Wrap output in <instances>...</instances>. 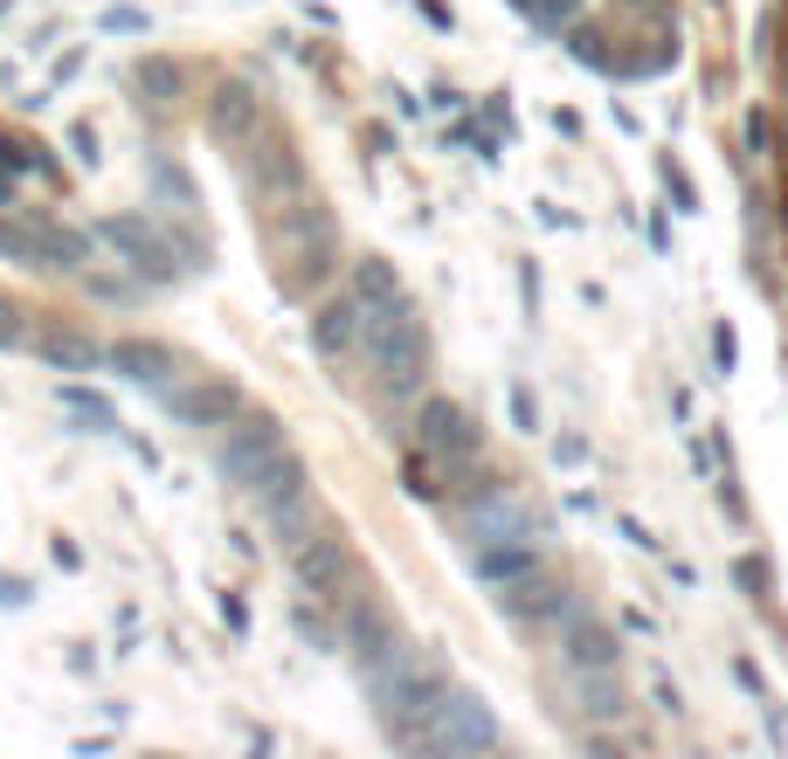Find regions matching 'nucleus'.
Returning <instances> with one entry per match:
<instances>
[{"label":"nucleus","instance_id":"f257e3e1","mask_svg":"<svg viewBox=\"0 0 788 759\" xmlns=\"http://www.w3.org/2000/svg\"><path fill=\"white\" fill-rule=\"evenodd\" d=\"M360 352H367V366L381 373L387 394H416L422 387V373H429V332H422V318L408 311V297L373 304L367 332H360Z\"/></svg>","mask_w":788,"mask_h":759},{"label":"nucleus","instance_id":"f03ea898","mask_svg":"<svg viewBox=\"0 0 788 759\" xmlns=\"http://www.w3.org/2000/svg\"><path fill=\"white\" fill-rule=\"evenodd\" d=\"M402 746H422V752H484V746H498V725H492V711H484L478 697L443 691L436 705L408 725Z\"/></svg>","mask_w":788,"mask_h":759},{"label":"nucleus","instance_id":"7ed1b4c3","mask_svg":"<svg viewBox=\"0 0 788 759\" xmlns=\"http://www.w3.org/2000/svg\"><path fill=\"white\" fill-rule=\"evenodd\" d=\"M242 490L263 504V518L277 525V539H284V545H297V539L312 531V484H305V463H297L291 449L270 455V463H263Z\"/></svg>","mask_w":788,"mask_h":759},{"label":"nucleus","instance_id":"20e7f679","mask_svg":"<svg viewBox=\"0 0 788 759\" xmlns=\"http://www.w3.org/2000/svg\"><path fill=\"white\" fill-rule=\"evenodd\" d=\"M270 455H284V422H277V414H242V422L215 442V469L242 490Z\"/></svg>","mask_w":788,"mask_h":759},{"label":"nucleus","instance_id":"39448f33","mask_svg":"<svg viewBox=\"0 0 788 759\" xmlns=\"http://www.w3.org/2000/svg\"><path fill=\"white\" fill-rule=\"evenodd\" d=\"M291 574H297V587H312L318 601H340V580L353 574V545H346V531L312 525L305 539L291 545Z\"/></svg>","mask_w":788,"mask_h":759},{"label":"nucleus","instance_id":"423d86ee","mask_svg":"<svg viewBox=\"0 0 788 759\" xmlns=\"http://www.w3.org/2000/svg\"><path fill=\"white\" fill-rule=\"evenodd\" d=\"M160 408L174 414L180 428H229L242 414V387L236 380H194V387H166Z\"/></svg>","mask_w":788,"mask_h":759},{"label":"nucleus","instance_id":"0eeeda50","mask_svg":"<svg viewBox=\"0 0 788 759\" xmlns=\"http://www.w3.org/2000/svg\"><path fill=\"white\" fill-rule=\"evenodd\" d=\"M416 435H422V455H443V463H471L478 455V428H471V414H463L457 401H422L416 414Z\"/></svg>","mask_w":788,"mask_h":759},{"label":"nucleus","instance_id":"6e6552de","mask_svg":"<svg viewBox=\"0 0 788 759\" xmlns=\"http://www.w3.org/2000/svg\"><path fill=\"white\" fill-rule=\"evenodd\" d=\"M104 242H111V249H125V256H131V270L153 276V283H166V276L180 270L174 249H166V235H160V228L145 221V215H111V221H104Z\"/></svg>","mask_w":788,"mask_h":759},{"label":"nucleus","instance_id":"1a4fd4ad","mask_svg":"<svg viewBox=\"0 0 788 759\" xmlns=\"http://www.w3.org/2000/svg\"><path fill=\"white\" fill-rule=\"evenodd\" d=\"M360 332H367V304L360 297H326L318 304V318H312V352L318 359H346V352H360Z\"/></svg>","mask_w":788,"mask_h":759},{"label":"nucleus","instance_id":"9d476101","mask_svg":"<svg viewBox=\"0 0 788 759\" xmlns=\"http://www.w3.org/2000/svg\"><path fill=\"white\" fill-rule=\"evenodd\" d=\"M560 656H568L581 677H602V670H615L623 642H615V629H602V621H588V615H574V607H568V635H560Z\"/></svg>","mask_w":788,"mask_h":759},{"label":"nucleus","instance_id":"9b49d317","mask_svg":"<svg viewBox=\"0 0 788 759\" xmlns=\"http://www.w3.org/2000/svg\"><path fill=\"white\" fill-rule=\"evenodd\" d=\"M471 574L484 587H505V580L539 574V553H533V539H484V545H471Z\"/></svg>","mask_w":788,"mask_h":759},{"label":"nucleus","instance_id":"f8f14e48","mask_svg":"<svg viewBox=\"0 0 788 759\" xmlns=\"http://www.w3.org/2000/svg\"><path fill=\"white\" fill-rule=\"evenodd\" d=\"M104 366H118L125 380H139V387H166V373H180L174 346H160V338H118V346L104 352Z\"/></svg>","mask_w":788,"mask_h":759},{"label":"nucleus","instance_id":"ddd939ff","mask_svg":"<svg viewBox=\"0 0 788 759\" xmlns=\"http://www.w3.org/2000/svg\"><path fill=\"white\" fill-rule=\"evenodd\" d=\"M498 607H505L512 621H554V615H568V587L525 574V580H505V587H498Z\"/></svg>","mask_w":788,"mask_h":759},{"label":"nucleus","instance_id":"4468645a","mask_svg":"<svg viewBox=\"0 0 788 759\" xmlns=\"http://www.w3.org/2000/svg\"><path fill=\"white\" fill-rule=\"evenodd\" d=\"M256 125H263V118H256V98H250L242 83H221L215 104H208V131H215V139H229V145H250Z\"/></svg>","mask_w":788,"mask_h":759},{"label":"nucleus","instance_id":"2eb2a0df","mask_svg":"<svg viewBox=\"0 0 788 759\" xmlns=\"http://www.w3.org/2000/svg\"><path fill=\"white\" fill-rule=\"evenodd\" d=\"M353 297L367 304H394L402 297V276H394V262H381V256H367V262H353Z\"/></svg>","mask_w":788,"mask_h":759},{"label":"nucleus","instance_id":"dca6fc26","mask_svg":"<svg viewBox=\"0 0 788 759\" xmlns=\"http://www.w3.org/2000/svg\"><path fill=\"white\" fill-rule=\"evenodd\" d=\"M42 359L49 366H69V373H84V366H98V346H84V338H42Z\"/></svg>","mask_w":788,"mask_h":759},{"label":"nucleus","instance_id":"f3484780","mask_svg":"<svg viewBox=\"0 0 788 759\" xmlns=\"http://www.w3.org/2000/svg\"><path fill=\"white\" fill-rule=\"evenodd\" d=\"M63 408H77L84 422H98V428H111V408H104V401H98V394H90V387H63Z\"/></svg>","mask_w":788,"mask_h":759},{"label":"nucleus","instance_id":"a211bd4d","mask_svg":"<svg viewBox=\"0 0 788 759\" xmlns=\"http://www.w3.org/2000/svg\"><path fill=\"white\" fill-rule=\"evenodd\" d=\"M525 14H533L539 28H560V22H574V14H581V0H533Z\"/></svg>","mask_w":788,"mask_h":759},{"label":"nucleus","instance_id":"6ab92c4d","mask_svg":"<svg viewBox=\"0 0 788 759\" xmlns=\"http://www.w3.org/2000/svg\"><path fill=\"white\" fill-rule=\"evenodd\" d=\"M588 711H595V718H615V711H623V691H609V683H588Z\"/></svg>","mask_w":788,"mask_h":759},{"label":"nucleus","instance_id":"aec40b11","mask_svg":"<svg viewBox=\"0 0 788 759\" xmlns=\"http://www.w3.org/2000/svg\"><path fill=\"white\" fill-rule=\"evenodd\" d=\"M712 359H720V373H734V359H740V346H734V332H712Z\"/></svg>","mask_w":788,"mask_h":759},{"label":"nucleus","instance_id":"412c9836","mask_svg":"<svg viewBox=\"0 0 788 759\" xmlns=\"http://www.w3.org/2000/svg\"><path fill=\"white\" fill-rule=\"evenodd\" d=\"M22 311H14V304H0V346H22Z\"/></svg>","mask_w":788,"mask_h":759},{"label":"nucleus","instance_id":"4be33fe9","mask_svg":"<svg viewBox=\"0 0 788 759\" xmlns=\"http://www.w3.org/2000/svg\"><path fill=\"white\" fill-rule=\"evenodd\" d=\"M69 145H77V159H84V166H98V139H90V125L69 131Z\"/></svg>","mask_w":788,"mask_h":759},{"label":"nucleus","instance_id":"5701e85b","mask_svg":"<svg viewBox=\"0 0 788 759\" xmlns=\"http://www.w3.org/2000/svg\"><path fill=\"white\" fill-rule=\"evenodd\" d=\"M512 414H519V428L539 422V408H533V394H525V387H512Z\"/></svg>","mask_w":788,"mask_h":759},{"label":"nucleus","instance_id":"b1692460","mask_svg":"<svg viewBox=\"0 0 788 759\" xmlns=\"http://www.w3.org/2000/svg\"><path fill=\"white\" fill-rule=\"evenodd\" d=\"M14 194V180H8V166H0V201H8Z\"/></svg>","mask_w":788,"mask_h":759},{"label":"nucleus","instance_id":"393cba45","mask_svg":"<svg viewBox=\"0 0 788 759\" xmlns=\"http://www.w3.org/2000/svg\"><path fill=\"white\" fill-rule=\"evenodd\" d=\"M512 8H533V0H512Z\"/></svg>","mask_w":788,"mask_h":759}]
</instances>
